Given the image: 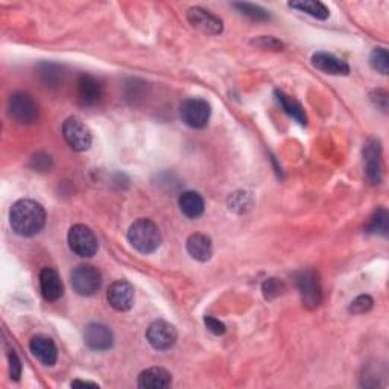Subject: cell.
I'll return each instance as SVG.
<instances>
[{
	"label": "cell",
	"instance_id": "1",
	"mask_svg": "<svg viewBox=\"0 0 389 389\" xmlns=\"http://www.w3.org/2000/svg\"><path fill=\"white\" fill-rule=\"evenodd\" d=\"M13 232L22 237L38 234L46 225V211L40 202L34 199H19L10 211Z\"/></svg>",
	"mask_w": 389,
	"mask_h": 389
},
{
	"label": "cell",
	"instance_id": "2",
	"mask_svg": "<svg viewBox=\"0 0 389 389\" xmlns=\"http://www.w3.org/2000/svg\"><path fill=\"white\" fill-rule=\"evenodd\" d=\"M128 241L141 254H151L162 245V233L151 219H137L128 229Z\"/></svg>",
	"mask_w": 389,
	"mask_h": 389
},
{
	"label": "cell",
	"instance_id": "3",
	"mask_svg": "<svg viewBox=\"0 0 389 389\" xmlns=\"http://www.w3.org/2000/svg\"><path fill=\"white\" fill-rule=\"evenodd\" d=\"M70 283L78 295L92 297L101 289V271L93 264H79L70 274Z\"/></svg>",
	"mask_w": 389,
	"mask_h": 389
},
{
	"label": "cell",
	"instance_id": "4",
	"mask_svg": "<svg viewBox=\"0 0 389 389\" xmlns=\"http://www.w3.org/2000/svg\"><path fill=\"white\" fill-rule=\"evenodd\" d=\"M180 116L185 125L193 129L206 128L211 116V107L201 97H190L181 104Z\"/></svg>",
	"mask_w": 389,
	"mask_h": 389
},
{
	"label": "cell",
	"instance_id": "5",
	"mask_svg": "<svg viewBox=\"0 0 389 389\" xmlns=\"http://www.w3.org/2000/svg\"><path fill=\"white\" fill-rule=\"evenodd\" d=\"M69 246L79 257L90 259L97 251V239L92 228H88L84 224H76L70 228L69 236Z\"/></svg>",
	"mask_w": 389,
	"mask_h": 389
},
{
	"label": "cell",
	"instance_id": "6",
	"mask_svg": "<svg viewBox=\"0 0 389 389\" xmlns=\"http://www.w3.org/2000/svg\"><path fill=\"white\" fill-rule=\"evenodd\" d=\"M8 108H10L11 118L22 125H31L38 119V107L29 93H14L8 102Z\"/></svg>",
	"mask_w": 389,
	"mask_h": 389
},
{
	"label": "cell",
	"instance_id": "7",
	"mask_svg": "<svg viewBox=\"0 0 389 389\" xmlns=\"http://www.w3.org/2000/svg\"><path fill=\"white\" fill-rule=\"evenodd\" d=\"M63 136L67 145L76 153H84L92 146V132L78 118H69L63 123Z\"/></svg>",
	"mask_w": 389,
	"mask_h": 389
},
{
	"label": "cell",
	"instance_id": "8",
	"mask_svg": "<svg viewBox=\"0 0 389 389\" xmlns=\"http://www.w3.org/2000/svg\"><path fill=\"white\" fill-rule=\"evenodd\" d=\"M176 338H178V333H176L175 327L171 323L163 320L154 321L146 330L148 342L151 344L155 350H160V351L172 348L175 346Z\"/></svg>",
	"mask_w": 389,
	"mask_h": 389
},
{
	"label": "cell",
	"instance_id": "9",
	"mask_svg": "<svg viewBox=\"0 0 389 389\" xmlns=\"http://www.w3.org/2000/svg\"><path fill=\"white\" fill-rule=\"evenodd\" d=\"M297 288L306 307H316L321 302V285L313 271H302L295 276Z\"/></svg>",
	"mask_w": 389,
	"mask_h": 389
},
{
	"label": "cell",
	"instance_id": "10",
	"mask_svg": "<svg viewBox=\"0 0 389 389\" xmlns=\"http://www.w3.org/2000/svg\"><path fill=\"white\" fill-rule=\"evenodd\" d=\"M364 162H365V174L371 184H379L382 181V148L379 140L369 139L364 146Z\"/></svg>",
	"mask_w": 389,
	"mask_h": 389
},
{
	"label": "cell",
	"instance_id": "11",
	"mask_svg": "<svg viewBox=\"0 0 389 389\" xmlns=\"http://www.w3.org/2000/svg\"><path fill=\"white\" fill-rule=\"evenodd\" d=\"M107 299L118 312H127L134 306V288L125 280H118L108 288Z\"/></svg>",
	"mask_w": 389,
	"mask_h": 389
},
{
	"label": "cell",
	"instance_id": "12",
	"mask_svg": "<svg viewBox=\"0 0 389 389\" xmlns=\"http://www.w3.org/2000/svg\"><path fill=\"white\" fill-rule=\"evenodd\" d=\"M188 20L193 28H197L204 34L218 35L224 29V23L218 15L211 14L207 10H202V8H199V6L190 8V10L188 11Z\"/></svg>",
	"mask_w": 389,
	"mask_h": 389
},
{
	"label": "cell",
	"instance_id": "13",
	"mask_svg": "<svg viewBox=\"0 0 389 389\" xmlns=\"http://www.w3.org/2000/svg\"><path fill=\"white\" fill-rule=\"evenodd\" d=\"M84 342L94 351H107L113 347L114 336L107 325L92 323L84 330Z\"/></svg>",
	"mask_w": 389,
	"mask_h": 389
},
{
	"label": "cell",
	"instance_id": "14",
	"mask_svg": "<svg viewBox=\"0 0 389 389\" xmlns=\"http://www.w3.org/2000/svg\"><path fill=\"white\" fill-rule=\"evenodd\" d=\"M29 348L32 355L37 358L43 365L52 367L57 364L58 360V348L55 346V342L52 341L48 336H34L29 342Z\"/></svg>",
	"mask_w": 389,
	"mask_h": 389
},
{
	"label": "cell",
	"instance_id": "15",
	"mask_svg": "<svg viewBox=\"0 0 389 389\" xmlns=\"http://www.w3.org/2000/svg\"><path fill=\"white\" fill-rule=\"evenodd\" d=\"M40 290L46 302H57L63 297L64 286L58 272L52 268H44L40 272Z\"/></svg>",
	"mask_w": 389,
	"mask_h": 389
},
{
	"label": "cell",
	"instance_id": "16",
	"mask_svg": "<svg viewBox=\"0 0 389 389\" xmlns=\"http://www.w3.org/2000/svg\"><path fill=\"white\" fill-rule=\"evenodd\" d=\"M312 64L321 72L334 76H347L350 73V66L346 61L327 52H316L312 57Z\"/></svg>",
	"mask_w": 389,
	"mask_h": 389
},
{
	"label": "cell",
	"instance_id": "17",
	"mask_svg": "<svg viewBox=\"0 0 389 389\" xmlns=\"http://www.w3.org/2000/svg\"><path fill=\"white\" fill-rule=\"evenodd\" d=\"M78 99L84 107H93L102 97V87L90 75H81L78 79Z\"/></svg>",
	"mask_w": 389,
	"mask_h": 389
},
{
	"label": "cell",
	"instance_id": "18",
	"mask_svg": "<svg viewBox=\"0 0 389 389\" xmlns=\"http://www.w3.org/2000/svg\"><path fill=\"white\" fill-rule=\"evenodd\" d=\"M185 246H188V253L198 262H208L211 255H213V243H211V239L202 233L192 234L188 239V242H185Z\"/></svg>",
	"mask_w": 389,
	"mask_h": 389
},
{
	"label": "cell",
	"instance_id": "19",
	"mask_svg": "<svg viewBox=\"0 0 389 389\" xmlns=\"http://www.w3.org/2000/svg\"><path fill=\"white\" fill-rule=\"evenodd\" d=\"M171 383L172 376L163 368H149L139 376V388L143 389H163L169 388Z\"/></svg>",
	"mask_w": 389,
	"mask_h": 389
},
{
	"label": "cell",
	"instance_id": "20",
	"mask_svg": "<svg viewBox=\"0 0 389 389\" xmlns=\"http://www.w3.org/2000/svg\"><path fill=\"white\" fill-rule=\"evenodd\" d=\"M178 204H180L183 215L188 216L189 219L199 218L202 213H204V208H206L204 199H202V197L198 192H193V190H188V192L181 193Z\"/></svg>",
	"mask_w": 389,
	"mask_h": 389
},
{
	"label": "cell",
	"instance_id": "21",
	"mask_svg": "<svg viewBox=\"0 0 389 389\" xmlns=\"http://www.w3.org/2000/svg\"><path fill=\"white\" fill-rule=\"evenodd\" d=\"M276 96H277V101H278V104L283 107V110H285L292 119L297 120L298 123H302V125H306L307 118H306V113H304V110L302 107V104H299L298 101H295L294 97L288 96L285 92L276 90Z\"/></svg>",
	"mask_w": 389,
	"mask_h": 389
},
{
	"label": "cell",
	"instance_id": "22",
	"mask_svg": "<svg viewBox=\"0 0 389 389\" xmlns=\"http://www.w3.org/2000/svg\"><path fill=\"white\" fill-rule=\"evenodd\" d=\"M389 215L385 208H377L368 222L365 225V232L369 234H380V236H388V228H389Z\"/></svg>",
	"mask_w": 389,
	"mask_h": 389
},
{
	"label": "cell",
	"instance_id": "23",
	"mask_svg": "<svg viewBox=\"0 0 389 389\" xmlns=\"http://www.w3.org/2000/svg\"><path fill=\"white\" fill-rule=\"evenodd\" d=\"M289 6L294 8V10L312 15L318 20H325V19H329V15H330L329 8L321 2H313V0H306V2H290Z\"/></svg>",
	"mask_w": 389,
	"mask_h": 389
},
{
	"label": "cell",
	"instance_id": "24",
	"mask_svg": "<svg viewBox=\"0 0 389 389\" xmlns=\"http://www.w3.org/2000/svg\"><path fill=\"white\" fill-rule=\"evenodd\" d=\"M233 6L242 15L248 17V19H251V20H255V22H267V20H269V13L267 10H263V8L259 6V5L234 3Z\"/></svg>",
	"mask_w": 389,
	"mask_h": 389
},
{
	"label": "cell",
	"instance_id": "25",
	"mask_svg": "<svg viewBox=\"0 0 389 389\" xmlns=\"http://www.w3.org/2000/svg\"><path fill=\"white\" fill-rule=\"evenodd\" d=\"M369 64L376 70V72L382 73V75H388V70H389L388 50L383 48H376L369 55Z\"/></svg>",
	"mask_w": 389,
	"mask_h": 389
},
{
	"label": "cell",
	"instance_id": "26",
	"mask_svg": "<svg viewBox=\"0 0 389 389\" xmlns=\"http://www.w3.org/2000/svg\"><path fill=\"white\" fill-rule=\"evenodd\" d=\"M229 210L237 211V213H243V211L250 210L253 206V199L250 197V193L246 192H236L228 199Z\"/></svg>",
	"mask_w": 389,
	"mask_h": 389
},
{
	"label": "cell",
	"instance_id": "27",
	"mask_svg": "<svg viewBox=\"0 0 389 389\" xmlns=\"http://www.w3.org/2000/svg\"><path fill=\"white\" fill-rule=\"evenodd\" d=\"M373 306H374L373 298H371L369 295H360L356 299H353L348 311L355 315H362V313L369 312L371 309H373Z\"/></svg>",
	"mask_w": 389,
	"mask_h": 389
},
{
	"label": "cell",
	"instance_id": "28",
	"mask_svg": "<svg viewBox=\"0 0 389 389\" xmlns=\"http://www.w3.org/2000/svg\"><path fill=\"white\" fill-rule=\"evenodd\" d=\"M262 290H263L264 298L274 299V298H277L283 290H285V285H283V281H280L278 278H268L263 283Z\"/></svg>",
	"mask_w": 389,
	"mask_h": 389
},
{
	"label": "cell",
	"instance_id": "29",
	"mask_svg": "<svg viewBox=\"0 0 389 389\" xmlns=\"http://www.w3.org/2000/svg\"><path fill=\"white\" fill-rule=\"evenodd\" d=\"M31 167L35 171H40V172H46L52 167V158L50 155L46 154H37L31 158Z\"/></svg>",
	"mask_w": 389,
	"mask_h": 389
},
{
	"label": "cell",
	"instance_id": "30",
	"mask_svg": "<svg viewBox=\"0 0 389 389\" xmlns=\"http://www.w3.org/2000/svg\"><path fill=\"white\" fill-rule=\"evenodd\" d=\"M204 324H206V327H207V330H208L210 333L216 334V336L224 334L225 330H227L225 324H224L222 321H219L218 318H215V316H206V318H204Z\"/></svg>",
	"mask_w": 389,
	"mask_h": 389
},
{
	"label": "cell",
	"instance_id": "31",
	"mask_svg": "<svg viewBox=\"0 0 389 389\" xmlns=\"http://www.w3.org/2000/svg\"><path fill=\"white\" fill-rule=\"evenodd\" d=\"M8 358H10V376L13 380H15L17 382V380H20V376H22V362L14 350L10 351Z\"/></svg>",
	"mask_w": 389,
	"mask_h": 389
},
{
	"label": "cell",
	"instance_id": "32",
	"mask_svg": "<svg viewBox=\"0 0 389 389\" xmlns=\"http://www.w3.org/2000/svg\"><path fill=\"white\" fill-rule=\"evenodd\" d=\"M253 44L259 46L262 49H271V50H281L283 49V43L278 41L277 38L274 37H260L257 40H254Z\"/></svg>",
	"mask_w": 389,
	"mask_h": 389
},
{
	"label": "cell",
	"instance_id": "33",
	"mask_svg": "<svg viewBox=\"0 0 389 389\" xmlns=\"http://www.w3.org/2000/svg\"><path fill=\"white\" fill-rule=\"evenodd\" d=\"M41 76L46 78L48 84H55L59 79V69L54 64H44L41 69Z\"/></svg>",
	"mask_w": 389,
	"mask_h": 389
},
{
	"label": "cell",
	"instance_id": "34",
	"mask_svg": "<svg viewBox=\"0 0 389 389\" xmlns=\"http://www.w3.org/2000/svg\"><path fill=\"white\" fill-rule=\"evenodd\" d=\"M371 101L382 111L388 110V93L385 90H374L371 93Z\"/></svg>",
	"mask_w": 389,
	"mask_h": 389
},
{
	"label": "cell",
	"instance_id": "35",
	"mask_svg": "<svg viewBox=\"0 0 389 389\" xmlns=\"http://www.w3.org/2000/svg\"><path fill=\"white\" fill-rule=\"evenodd\" d=\"M72 386L73 388H78V386H92V388H99V385L94 383V382H83V380H75V382H72Z\"/></svg>",
	"mask_w": 389,
	"mask_h": 389
}]
</instances>
